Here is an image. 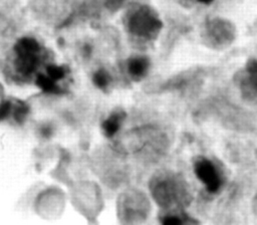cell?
Here are the masks:
<instances>
[{
	"instance_id": "cell-1",
	"label": "cell",
	"mask_w": 257,
	"mask_h": 225,
	"mask_svg": "<svg viewBox=\"0 0 257 225\" xmlns=\"http://www.w3.org/2000/svg\"><path fill=\"white\" fill-rule=\"evenodd\" d=\"M124 25L130 33L144 39H154L162 28L156 11L148 5H138L128 10Z\"/></svg>"
},
{
	"instance_id": "cell-10",
	"label": "cell",
	"mask_w": 257,
	"mask_h": 225,
	"mask_svg": "<svg viewBox=\"0 0 257 225\" xmlns=\"http://www.w3.org/2000/svg\"><path fill=\"white\" fill-rule=\"evenodd\" d=\"M161 222L164 224H183V223H192L194 221L190 220L189 217H187L185 214L171 212L165 215L161 220Z\"/></svg>"
},
{
	"instance_id": "cell-12",
	"label": "cell",
	"mask_w": 257,
	"mask_h": 225,
	"mask_svg": "<svg viewBox=\"0 0 257 225\" xmlns=\"http://www.w3.org/2000/svg\"><path fill=\"white\" fill-rule=\"evenodd\" d=\"M198 1L201 3H204V4H210L213 0H198Z\"/></svg>"
},
{
	"instance_id": "cell-3",
	"label": "cell",
	"mask_w": 257,
	"mask_h": 225,
	"mask_svg": "<svg viewBox=\"0 0 257 225\" xmlns=\"http://www.w3.org/2000/svg\"><path fill=\"white\" fill-rule=\"evenodd\" d=\"M14 52V68L16 73L22 77L31 75L40 62L41 47L39 43L30 37L21 38L16 43Z\"/></svg>"
},
{
	"instance_id": "cell-6",
	"label": "cell",
	"mask_w": 257,
	"mask_h": 225,
	"mask_svg": "<svg viewBox=\"0 0 257 225\" xmlns=\"http://www.w3.org/2000/svg\"><path fill=\"white\" fill-rule=\"evenodd\" d=\"M150 60L146 56L138 55L127 60V72L136 80L142 79L149 70Z\"/></svg>"
},
{
	"instance_id": "cell-7",
	"label": "cell",
	"mask_w": 257,
	"mask_h": 225,
	"mask_svg": "<svg viewBox=\"0 0 257 225\" xmlns=\"http://www.w3.org/2000/svg\"><path fill=\"white\" fill-rule=\"evenodd\" d=\"M125 118V114L122 110H117L113 111L107 119H105L102 122L101 128L103 131V134L107 137L110 138L115 135V133L118 131L119 127L121 126L122 121Z\"/></svg>"
},
{
	"instance_id": "cell-4",
	"label": "cell",
	"mask_w": 257,
	"mask_h": 225,
	"mask_svg": "<svg viewBox=\"0 0 257 225\" xmlns=\"http://www.w3.org/2000/svg\"><path fill=\"white\" fill-rule=\"evenodd\" d=\"M234 26L227 20L215 18L206 28V40L213 47H224L234 40Z\"/></svg>"
},
{
	"instance_id": "cell-2",
	"label": "cell",
	"mask_w": 257,
	"mask_h": 225,
	"mask_svg": "<svg viewBox=\"0 0 257 225\" xmlns=\"http://www.w3.org/2000/svg\"><path fill=\"white\" fill-rule=\"evenodd\" d=\"M151 191L156 202L163 208H169L172 205H185L189 199L184 182L176 176L161 175L154 178Z\"/></svg>"
},
{
	"instance_id": "cell-11",
	"label": "cell",
	"mask_w": 257,
	"mask_h": 225,
	"mask_svg": "<svg viewBox=\"0 0 257 225\" xmlns=\"http://www.w3.org/2000/svg\"><path fill=\"white\" fill-rule=\"evenodd\" d=\"M92 80H93V83L95 84V86H97L98 88L104 89L107 87V85L110 82V76L106 70L99 69L94 72Z\"/></svg>"
},
{
	"instance_id": "cell-5",
	"label": "cell",
	"mask_w": 257,
	"mask_h": 225,
	"mask_svg": "<svg viewBox=\"0 0 257 225\" xmlns=\"http://www.w3.org/2000/svg\"><path fill=\"white\" fill-rule=\"evenodd\" d=\"M194 171L197 178L206 186L210 193L219 191L222 185L221 176L214 163L206 158H200L194 164Z\"/></svg>"
},
{
	"instance_id": "cell-9",
	"label": "cell",
	"mask_w": 257,
	"mask_h": 225,
	"mask_svg": "<svg viewBox=\"0 0 257 225\" xmlns=\"http://www.w3.org/2000/svg\"><path fill=\"white\" fill-rule=\"evenodd\" d=\"M67 68L66 66L63 65H55V64H50L46 67V75L51 78L52 80H54L55 82L57 80H60L62 78L65 77L66 73H67Z\"/></svg>"
},
{
	"instance_id": "cell-8",
	"label": "cell",
	"mask_w": 257,
	"mask_h": 225,
	"mask_svg": "<svg viewBox=\"0 0 257 225\" xmlns=\"http://www.w3.org/2000/svg\"><path fill=\"white\" fill-rule=\"evenodd\" d=\"M36 84L44 91L51 93H59L61 92V88L57 85V82L49 78L46 74H38L36 77Z\"/></svg>"
}]
</instances>
